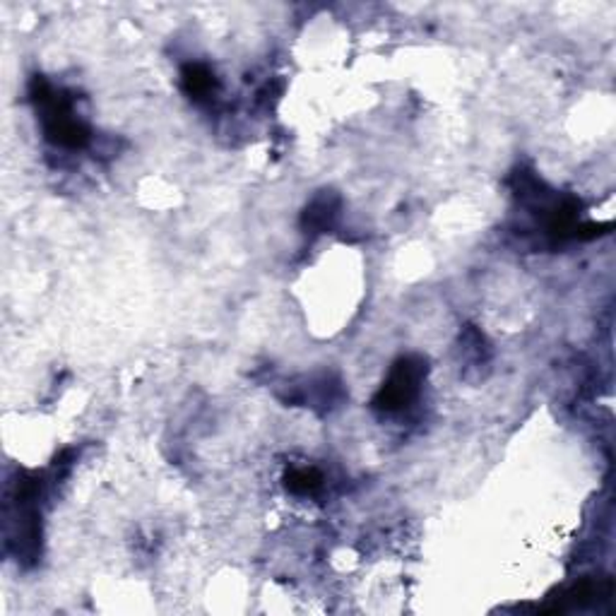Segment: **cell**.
<instances>
[{"instance_id":"1","label":"cell","mask_w":616,"mask_h":616,"mask_svg":"<svg viewBox=\"0 0 616 616\" xmlns=\"http://www.w3.org/2000/svg\"><path fill=\"white\" fill-rule=\"evenodd\" d=\"M29 94L42 107L43 135L46 140L68 150H79L89 143V128L72 116V101L65 94L56 92L43 78H34Z\"/></svg>"},{"instance_id":"2","label":"cell","mask_w":616,"mask_h":616,"mask_svg":"<svg viewBox=\"0 0 616 616\" xmlns=\"http://www.w3.org/2000/svg\"><path fill=\"white\" fill-rule=\"evenodd\" d=\"M424 376H426V364L419 357H405L393 366L387 380L380 386V390L373 397V407L380 412H400L419 395Z\"/></svg>"},{"instance_id":"3","label":"cell","mask_w":616,"mask_h":616,"mask_svg":"<svg viewBox=\"0 0 616 616\" xmlns=\"http://www.w3.org/2000/svg\"><path fill=\"white\" fill-rule=\"evenodd\" d=\"M181 82H183L188 97H193V99H205L217 89L215 72L202 63H188L181 70Z\"/></svg>"},{"instance_id":"4","label":"cell","mask_w":616,"mask_h":616,"mask_svg":"<svg viewBox=\"0 0 616 616\" xmlns=\"http://www.w3.org/2000/svg\"><path fill=\"white\" fill-rule=\"evenodd\" d=\"M337 210H340V201L337 195L322 193L318 195L311 205L306 208V215H303V224L311 227V229H328L332 219L337 217Z\"/></svg>"},{"instance_id":"5","label":"cell","mask_w":616,"mask_h":616,"mask_svg":"<svg viewBox=\"0 0 616 616\" xmlns=\"http://www.w3.org/2000/svg\"><path fill=\"white\" fill-rule=\"evenodd\" d=\"M322 484L321 472L315 470H292L287 474V489L292 494H311Z\"/></svg>"}]
</instances>
